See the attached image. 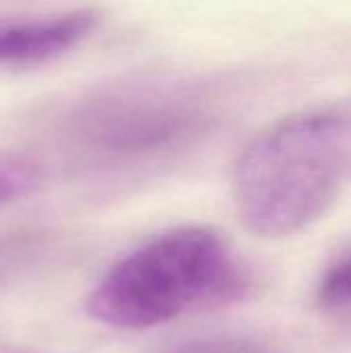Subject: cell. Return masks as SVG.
Listing matches in <instances>:
<instances>
[{"instance_id": "2", "label": "cell", "mask_w": 351, "mask_h": 353, "mask_svg": "<svg viewBox=\"0 0 351 353\" xmlns=\"http://www.w3.org/2000/svg\"><path fill=\"white\" fill-rule=\"evenodd\" d=\"M248 283L246 269L219 230L182 225L120 259L89 294L87 312L110 329H153L238 300Z\"/></svg>"}, {"instance_id": "1", "label": "cell", "mask_w": 351, "mask_h": 353, "mask_svg": "<svg viewBox=\"0 0 351 353\" xmlns=\"http://www.w3.org/2000/svg\"><path fill=\"white\" fill-rule=\"evenodd\" d=\"M351 186V101L290 114L261 130L234 168V203L261 238L310 228Z\"/></svg>"}, {"instance_id": "4", "label": "cell", "mask_w": 351, "mask_h": 353, "mask_svg": "<svg viewBox=\"0 0 351 353\" xmlns=\"http://www.w3.org/2000/svg\"><path fill=\"white\" fill-rule=\"evenodd\" d=\"M97 21L99 12L95 8L0 19V66L54 60L87 39Z\"/></svg>"}, {"instance_id": "6", "label": "cell", "mask_w": 351, "mask_h": 353, "mask_svg": "<svg viewBox=\"0 0 351 353\" xmlns=\"http://www.w3.org/2000/svg\"><path fill=\"white\" fill-rule=\"evenodd\" d=\"M41 180L39 165L17 151H0V207L27 196Z\"/></svg>"}, {"instance_id": "3", "label": "cell", "mask_w": 351, "mask_h": 353, "mask_svg": "<svg viewBox=\"0 0 351 353\" xmlns=\"http://www.w3.org/2000/svg\"><path fill=\"white\" fill-rule=\"evenodd\" d=\"M197 118L188 99L141 91L110 99L87 118V134L114 151L153 149L186 130Z\"/></svg>"}, {"instance_id": "5", "label": "cell", "mask_w": 351, "mask_h": 353, "mask_svg": "<svg viewBox=\"0 0 351 353\" xmlns=\"http://www.w3.org/2000/svg\"><path fill=\"white\" fill-rule=\"evenodd\" d=\"M314 300L323 312H351V250L325 269L317 283Z\"/></svg>"}, {"instance_id": "7", "label": "cell", "mask_w": 351, "mask_h": 353, "mask_svg": "<svg viewBox=\"0 0 351 353\" xmlns=\"http://www.w3.org/2000/svg\"><path fill=\"white\" fill-rule=\"evenodd\" d=\"M172 353H275L242 337H205L180 345Z\"/></svg>"}]
</instances>
